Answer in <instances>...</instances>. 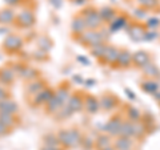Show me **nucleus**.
<instances>
[{"label": "nucleus", "mask_w": 160, "mask_h": 150, "mask_svg": "<svg viewBox=\"0 0 160 150\" xmlns=\"http://www.w3.org/2000/svg\"><path fill=\"white\" fill-rule=\"evenodd\" d=\"M16 105H15L13 102L11 101H6V100H3L2 102H0V109H2L3 112H6V113H11L13 110H16Z\"/></svg>", "instance_id": "3"}, {"label": "nucleus", "mask_w": 160, "mask_h": 150, "mask_svg": "<svg viewBox=\"0 0 160 150\" xmlns=\"http://www.w3.org/2000/svg\"><path fill=\"white\" fill-rule=\"evenodd\" d=\"M23 17H20V20H24V26H29V24H32L33 23V16H32V13L31 12H23V15H22Z\"/></svg>", "instance_id": "6"}, {"label": "nucleus", "mask_w": 160, "mask_h": 150, "mask_svg": "<svg viewBox=\"0 0 160 150\" xmlns=\"http://www.w3.org/2000/svg\"><path fill=\"white\" fill-rule=\"evenodd\" d=\"M6 19L8 20L7 23H11V20L13 19V13H12L11 11H9V9H4V11H3L2 13H0V21L6 23V21H4Z\"/></svg>", "instance_id": "5"}, {"label": "nucleus", "mask_w": 160, "mask_h": 150, "mask_svg": "<svg viewBox=\"0 0 160 150\" xmlns=\"http://www.w3.org/2000/svg\"><path fill=\"white\" fill-rule=\"evenodd\" d=\"M7 96H6V94H4V92H3V89L2 88H0V101H3V100L4 98H6Z\"/></svg>", "instance_id": "9"}, {"label": "nucleus", "mask_w": 160, "mask_h": 150, "mask_svg": "<svg viewBox=\"0 0 160 150\" xmlns=\"http://www.w3.org/2000/svg\"><path fill=\"white\" fill-rule=\"evenodd\" d=\"M143 88L146 89L147 92H155V91H156V88H158V85H156V82L149 81V82H147L146 87H144V85H143Z\"/></svg>", "instance_id": "8"}, {"label": "nucleus", "mask_w": 160, "mask_h": 150, "mask_svg": "<svg viewBox=\"0 0 160 150\" xmlns=\"http://www.w3.org/2000/svg\"><path fill=\"white\" fill-rule=\"evenodd\" d=\"M20 45V39L16 37V36H9L6 41V47L7 48H11V49H15Z\"/></svg>", "instance_id": "4"}, {"label": "nucleus", "mask_w": 160, "mask_h": 150, "mask_svg": "<svg viewBox=\"0 0 160 150\" xmlns=\"http://www.w3.org/2000/svg\"><path fill=\"white\" fill-rule=\"evenodd\" d=\"M6 2H7L8 4H16V3H18V0H6Z\"/></svg>", "instance_id": "10"}, {"label": "nucleus", "mask_w": 160, "mask_h": 150, "mask_svg": "<svg viewBox=\"0 0 160 150\" xmlns=\"http://www.w3.org/2000/svg\"><path fill=\"white\" fill-rule=\"evenodd\" d=\"M132 60L135 61V64H138V65H147L149 63V57L146 52H136L132 56Z\"/></svg>", "instance_id": "2"}, {"label": "nucleus", "mask_w": 160, "mask_h": 150, "mask_svg": "<svg viewBox=\"0 0 160 150\" xmlns=\"http://www.w3.org/2000/svg\"><path fill=\"white\" fill-rule=\"evenodd\" d=\"M139 3L142 4L143 7H153V6H156V3H158V0H139Z\"/></svg>", "instance_id": "7"}, {"label": "nucleus", "mask_w": 160, "mask_h": 150, "mask_svg": "<svg viewBox=\"0 0 160 150\" xmlns=\"http://www.w3.org/2000/svg\"><path fill=\"white\" fill-rule=\"evenodd\" d=\"M84 21H86V26L91 27V28H95V27L100 26V21H103V17L100 16V13H98L96 11H92L91 13H88L86 16Z\"/></svg>", "instance_id": "1"}]
</instances>
